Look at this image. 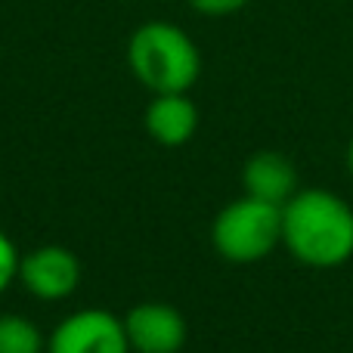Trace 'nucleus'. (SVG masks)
I'll use <instances>...</instances> for the list:
<instances>
[{
	"label": "nucleus",
	"instance_id": "f257e3e1",
	"mask_svg": "<svg viewBox=\"0 0 353 353\" xmlns=\"http://www.w3.org/2000/svg\"><path fill=\"white\" fill-rule=\"evenodd\" d=\"M282 245L304 267H341L353 257V208L329 189H298L282 205Z\"/></svg>",
	"mask_w": 353,
	"mask_h": 353
},
{
	"label": "nucleus",
	"instance_id": "f03ea898",
	"mask_svg": "<svg viewBox=\"0 0 353 353\" xmlns=\"http://www.w3.org/2000/svg\"><path fill=\"white\" fill-rule=\"evenodd\" d=\"M128 68L149 93H189L201 78V50L180 25L149 19L128 37Z\"/></svg>",
	"mask_w": 353,
	"mask_h": 353
},
{
	"label": "nucleus",
	"instance_id": "7ed1b4c3",
	"mask_svg": "<svg viewBox=\"0 0 353 353\" xmlns=\"http://www.w3.org/2000/svg\"><path fill=\"white\" fill-rule=\"evenodd\" d=\"M211 245L230 263H257L282 245V208L251 195L230 201L211 223Z\"/></svg>",
	"mask_w": 353,
	"mask_h": 353
},
{
	"label": "nucleus",
	"instance_id": "20e7f679",
	"mask_svg": "<svg viewBox=\"0 0 353 353\" xmlns=\"http://www.w3.org/2000/svg\"><path fill=\"white\" fill-rule=\"evenodd\" d=\"M47 353H130L124 319L105 307L74 310L53 325Z\"/></svg>",
	"mask_w": 353,
	"mask_h": 353
},
{
	"label": "nucleus",
	"instance_id": "39448f33",
	"mask_svg": "<svg viewBox=\"0 0 353 353\" xmlns=\"http://www.w3.org/2000/svg\"><path fill=\"white\" fill-rule=\"evenodd\" d=\"M19 282L37 301H65L81 282V261L65 245H37L19 261Z\"/></svg>",
	"mask_w": 353,
	"mask_h": 353
},
{
	"label": "nucleus",
	"instance_id": "423d86ee",
	"mask_svg": "<svg viewBox=\"0 0 353 353\" xmlns=\"http://www.w3.org/2000/svg\"><path fill=\"white\" fill-rule=\"evenodd\" d=\"M121 319L130 353H180L189 335L183 313L165 301L134 304Z\"/></svg>",
	"mask_w": 353,
	"mask_h": 353
},
{
	"label": "nucleus",
	"instance_id": "0eeeda50",
	"mask_svg": "<svg viewBox=\"0 0 353 353\" xmlns=\"http://www.w3.org/2000/svg\"><path fill=\"white\" fill-rule=\"evenodd\" d=\"M143 128L159 146L180 149L199 130V105L189 93H155L143 112Z\"/></svg>",
	"mask_w": 353,
	"mask_h": 353
},
{
	"label": "nucleus",
	"instance_id": "6e6552de",
	"mask_svg": "<svg viewBox=\"0 0 353 353\" xmlns=\"http://www.w3.org/2000/svg\"><path fill=\"white\" fill-rule=\"evenodd\" d=\"M242 189L251 199L282 208L298 192V168L292 165L288 155L273 152V149H261V152H254L245 161Z\"/></svg>",
	"mask_w": 353,
	"mask_h": 353
},
{
	"label": "nucleus",
	"instance_id": "1a4fd4ad",
	"mask_svg": "<svg viewBox=\"0 0 353 353\" xmlns=\"http://www.w3.org/2000/svg\"><path fill=\"white\" fill-rule=\"evenodd\" d=\"M0 353H47V335L22 313H0Z\"/></svg>",
	"mask_w": 353,
	"mask_h": 353
},
{
	"label": "nucleus",
	"instance_id": "9d476101",
	"mask_svg": "<svg viewBox=\"0 0 353 353\" xmlns=\"http://www.w3.org/2000/svg\"><path fill=\"white\" fill-rule=\"evenodd\" d=\"M19 261H22V254H19L16 242L0 230V294H3L12 282H19Z\"/></svg>",
	"mask_w": 353,
	"mask_h": 353
},
{
	"label": "nucleus",
	"instance_id": "9b49d317",
	"mask_svg": "<svg viewBox=\"0 0 353 353\" xmlns=\"http://www.w3.org/2000/svg\"><path fill=\"white\" fill-rule=\"evenodd\" d=\"M199 16H211V19H220V16H232V12L245 10L251 0H186Z\"/></svg>",
	"mask_w": 353,
	"mask_h": 353
},
{
	"label": "nucleus",
	"instance_id": "f8f14e48",
	"mask_svg": "<svg viewBox=\"0 0 353 353\" xmlns=\"http://www.w3.org/2000/svg\"><path fill=\"white\" fill-rule=\"evenodd\" d=\"M347 171L353 174V140H350V146H347Z\"/></svg>",
	"mask_w": 353,
	"mask_h": 353
}]
</instances>
